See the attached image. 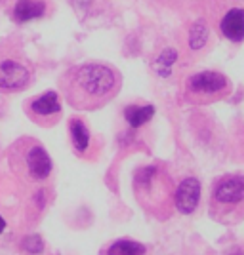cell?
Instances as JSON below:
<instances>
[{
    "mask_svg": "<svg viewBox=\"0 0 244 255\" xmlns=\"http://www.w3.org/2000/svg\"><path fill=\"white\" fill-rule=\"evenodd\" d=\"M59 86L69 105L76 111H96L117 97L122 76L103 63L74 65L59 78Z\"/></svg>",
    "mask_w": 244,
    "mask_h": 255,
    "instance_id": "cell-1",
    "label": "cell"
},
{
    "mask_svg": "<svg viewBox=\"0 0 244 255\" xmlns=\"http://www.w3.org/2000/svg\"><path fill=\"white\" fill-rule=\"evenodd\" d=\"M11 170L27 183L46 181L52 173V158L42 145L34 139H19L10 150Z\"/></svg>",
    "mask_w": 244,
    "mask_h": 255,
    "instance_id": "cell-2",
    "label": "cell"
},
{
    "mask_svg": "<svg viewBox=\"0 0 244 255\" xmlns=\"http://www.w3.org/2000/svg\"><path fill=\"white\" fill-rule=\"evenodd\" d=\"M210 215L220 223H241L244 219V175H225L214 185Z\"/></svg>",
    "mask_w": 244,
    "mask_h": 255,
    "instance_id": "cell-3",
    "label": "cell"
},
{
    "mask_svg": "<svg viewBox=\"0 0 244 255\" xmlns=\"http://www.w3.org/2000/svg\"><path fill=\"white\" fill-rule=\"evenodd\" d=\"M134 191L141 202L143 210L155 213L157 217H164L162 210L170 206V181L157 166H145L138 170L134 177Z\"/></svg>",
    "mask_w": 244,
    "mask_h": 255,
    "instance_id": "cell-4",
    "label": "cell"
},
{
    "mask_svg": "<svg viewBox=\"0 0 244 255\" xmlns=\"http://www.w3.org/2000/svg\"><path fill=\"white\" fill-rule=\"evenodd\" d=\"M32 78V67L15 46H0V92L15 94L25 90Z\"/></svg>",
    "mask_w": 244,
    "mask_h": 255,
    "instance_id": "cell-5",
    "label": "cell"
},
{
    "mask_svg": "<svg viewBox=\"0 0 244 255\" xmlns=\"http://www.w3.org/2000/svg\"><path fill=\"white\" fill-rule=\"evenodd\" d=\"M231 94L229 80L216 71H202L185 80V99L193 105L214 103Z\"/></svg>",
    "mask_w": 244,
    "mask_h": 255,
    "instance_id": "cell-6",
    "label": "cell"
},
{
    "mask_svg": "<svg viewBox=\"0 0 244 255\" xmlns=\"http://www.w3.org/2000/svg\"><path fill=\"white\" fill-rule=\"evenodd\" d=\"M25 113L38 126H53L61 117V101L57 92H46L42 96L29 99L25 105Z\"/></svg>",
    "mask_w": 244,
    "mask_h": 255,
    "instance_id": "cell-7",
    "label": "cell"
},
{
    "mask_svg": "<svg viewBox=\"0 0 244 255\" xmlns=\"http://www.w3.org/2000/svg\"><path fill=\"white\" fill-rule=\"evenodd\" d=\"M201 200V183L197 177H187L174 191V206L180 213H193Z\"/></svg>",
    "mask_w": 244,
    "mask_h": 255,
    "instance_id": "cell-8",
    "label": "cell"
},
{
    "mask_svg": "<svg viewBox=\"0 0 244 255\" xmlns=\"http://www.w3.org/2000/svg\"><path fill=\"white\" fill-rule=\"evenodd\" d=\"M222 34L231 42H243L244 40V10L243 8H231L222 19Z\"/></svg>",
    "mask_w": 244,
    "mask_h": 255,
    "instance_id": "cell-9",
    "label": "cell"
},
{
    "mask_svg": "<svg viewBox=\"0 0 244 255\" xmlns=\"http://www.w3.org/2000/svg\"><path fill=\"white\" fill-rule=\"evenodd\" d=\"M46 13V2L44 0H19L13 8V21L27 23L38 19Z\"/></svg>",
    "mask_w": 244,
    "mask_h": 255,
    "instance_id": "cell-10",
    "label": "cell"
},
{
    "mask_svg": "<svg viewBox=\"0 0 244 255\" xmlns=\"http://www.w3.org/2000/svg\"><path fill=\"white\" fill-rule=\"evenodd\" d=\"M69 131H71V143H73L74 150L78 154H84L90 147V131H88L86 122L80 118H73L69 122Z\"/></svg>",
    "mask_w": 244,
    "mask_h": 255,
    "instance_id": "cell-11",
    "label": "cell"
},
{
    "mask_svg": "<svg viewBox=\"0 0 244 255\" xmlns=\"http://www.w3.org/2000/svg\"><path fill=\"white\" fill-rule=\"evenodd\" d=\"M153 117H155V107L153 105H130L124 109V118L132 128L147 124Z\"/></svg>",
    "mask_w": 244,
    "mask_h": 255,
    "instance_id": "cell-12",
    "label": "cell"
},
{
    "mask_svg": "<svg viewBox=\"0 0 244 255\" xmlns=\"http://www.w3.org/2000/svg\"><path fill=\"white\" fill-rule=\"evenodd\" d=\"M206 38H208V27L204 25V21H197L189 32V46L193 50H201L206 44Z\"/></svg>",
    "mask_w": 244,
    "mask_h": 255,
    "instance_id": "cell-13",
    "label": "cell"
},
{
    "mask_svg": "<svg viewBox=\"0 0 244 255\" xmlns=\"http://www.w3.org/2000/svg\"><path fill=\"white\" fill-rule=\"evenodd\" d=\"M109 254H145V246L132 240H118L109 248Z\"/></svg>",
    "mask_w": 244,
    "mask_h": 255,
    "instance_id": "cell-14",
    "label": "cell"
},
{
    "mask_svg": "<svg viewBox=\"0 0 244 255\" xmlns=\"http://www.w3.org/2000/svg\"><path fill=\"white\" fill-rule=\"evenodd\" d=\"M42 248L44 246H42L40 236H29V240H25V242H23V250H25V252H29V254H38Z\"/></svg>",
    "mask_w": 244,
    "mask_h": 255,
    "instance_id": "cell-15",
    "label": "cell"
},
{
    "mask_svg": "<svg viewBox=\"0 0 244 255\" xmlns=\"http://www.w3.org/2000/svg\"><path fill=\"white\" fill-rule=\"evenodd\" d=\"M4 229H6V221H4V217L0 215V234L4 233Z\"/></svg>",
    "mask_w": 244,
    "mask_h": 255,
    "instance_id": "cell-16",
    "label": "cell"
}]
</instances>
